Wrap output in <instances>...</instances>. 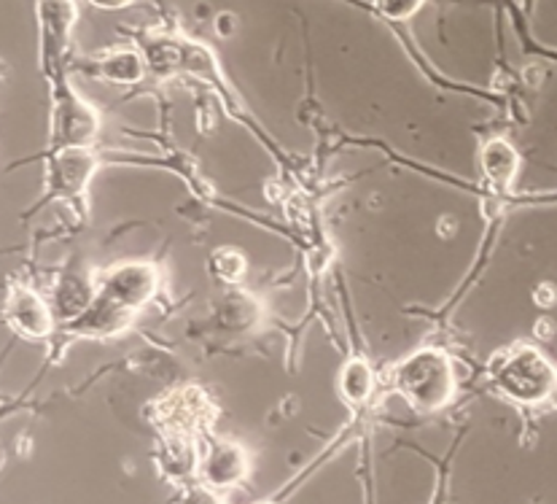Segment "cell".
<instances>
[{"label": "cell", "instance_id": "1", "mask_svg": "<svg viewBox=\"0 0 557 504\" xmlns=\"http://www.w3.org/2000/svg\"><path fill=\"white\" fill-rule=\"evenodd\" d=\"M159 288V275L151 265H122L106 273L95 286V297L73 321L62 324L65 335L108 337L116 335L135 310L144 308Z\"/></svg>", "mask_w": 557, "mask_h": 504}, {"label": "cell", "instance_id": "2", "mask_svg": "<svg viewBox=\"0 0 557 504\" xmlns=\"http://www.w3.org/2000/svg\"><path fill=\"white\" fill-rule=\"evenodd\" d=\"M493 389L525 407H539L557 394V370L533 345H511L487 365Z\"/></svg>", "mask_w": 557, "mask_h": 504}, {"label": "cell", "instance_id": "3", "mask_svg": "<svg viewBox=\"0 0 557 504\" xmlns=\"http://www.w3.org/2000/svg\"><path fill=\"white\" fill-rule=\"evenodd\" d=\"M391 383L412 410L436 413L456 394V370L445 351L420 348L394 367Z\"/></svg>", "mask_w": 557, "mask_h": 504}, {"label": "cell", "instance_id": "4", "mask_svg": "<svg viewBox=\"0 0 557 504\" xmlns=\"http://www.w3.org/2000/svg\"><path fill=\"white\" fill-rule=\"evenodd\" d=\"M98 130V111L65 78H60L54 84V109H51V151L92 149Z\"/></svg>", "mask_w": 557, "mask_h": 504}, {"label": "cell", "instance_id": "5", "mask_svg": "<svg viewBox=\"0 0 557 504\" xmlns=\"http://www.w3.org/2000/svg\"><path fill=\"white\" fill-rule=\"evenodd\" d=\"M98 155L92 149H57L47 160V195L41 206L49 200H67L73 206H87V189L92 175L98 173Z\"/></svg>", "mask_w": 557, "mask_h": 504}, {"label": "cell", "instance_id": "6", "mask_svg": "<svg viewBox=\"0 0 557 504\" xmlns=\"http://www.w3.org/2000/svg\"><path fill=\"white\" fill-rule=\"evenodd\" d=\"M3 321L16 337L49 340L57 332V316L51 303L36 288L14 283L3 299Z\"/></svg>", "mask_w": 557, "mask_h": 504}, {"label": "cell", "instance_id": "7", "mask_svg": "<svg viewBox=\"0 0 557 504\" xmlns=\"http://www.w3.org/2000/svg\"><path fill=\"white\" fill-rule=\"evenodd\" d=\"M248 453L235 443H208L200 451L197 475L208 489H232L248 475Z\"/></svg>", "mask_w": 557, "mask_h": 504}, {"label": "cell", "instance_id": "8", "mask_svg": "<svg viewBox=\"0 0 557 504\" xmlns=\"http://www.w3.org/2000/svg\"><path fill=\"white\" fill-rule=\"evenodd\" d=\"M208 396L197 389L173 394L162 402V427L168 429L170 438H189L197 429L208 427Z\"/></svg>", "mask_w": 557, "mask_h": 504}, {"label": "cell", "instance_id": "9", "mask_svg": "<svg viewBox=\"0 0 557 504\" xmlns=\"http://www.w3.org/2000/svg\"><path fill=\"white\" fill-rule=\"evenodd\" d=\"M480 170L482 179L493 186L496 192H507L515 181L517 170H520V155L515 146L504 138L487 140L480 149Z\"/></svg>", "mask_w": 557, "mask_h": 504}, {"label": "cell", "instance_id": "10", "mask_svg": "<svg viewBox=\"0 0 557 504\" xmlns=\"http://www.w3.org/2000/svg\"><path fill=\"white\" fill-rule=\"evenodd\" d=\"M73 22H76L73 0H41V30L47 54H60L65 49Z\"/></svg>", "mask_w": 557, "mask_h": 504}, {"label": "cell", "instance_id": "11", "mask_svg": "<svg viewBox=\"0 0 557 504\" xmlns=\"http://www.w3.org/2000/svg\"><path fill=\"white\" fill-rule=\"evenodd\" d=\"M95 71H98L106 82L135 84L144 78L146 62H144V57H140L138 52H133V49H116V52L102 57Z\"/></svg>", "mask_w": 557, "mask_h": 504}, {"label": "cell", "instance_id": "12", "mask_svg": "<svg viewBox=\"0 0 557 504\" xmlns=\"http://www.w3.org/2000/svg\"><path fill=\"white\" fill-rule=\"evenodd\" d=\"M162 469L175 480H186L200 469V448L189 438H168L162 453Z\"/></svg>", "mask_w": 557, "mask_h": 504}, {"label": "cell", "instance_id": "13", "mask_svg": "<svg viewBox=\"0 0 557 504\" xmlns=\"http://www.w3.org/2000/svg\"><path fill=\"white\" fill-rule=\"evenodd\" d=\"M374 370L363 359H350L339 372V392H343L348 405H363L374 394Z\"/></svg>", "mask_w": 557, "mask_h": 504}, {"label": "cell", "instance_id": "14", "mask_svg": "<svg viewBox=\"0 0 557 504\" xmlns=\"http://www.w3.org/2000/svg\"><path fill=\"white\" fill-rule=\"evenodd\" d=\"M213 270L219 279L235 283L243 279V273H246V259H243V254L235 251V248H221L213 257Z\"/></svg>", "mask_w": 557, "mask_h": 504}, {"label": "cell", "instance_id": "15", "mask_svg": "<svg viewBox=\"0 0 557 504\" xmlns=\"http://www.w3.org/2000/svg\"><path fill=\"white\" fill-rule=\"evenodd\" d=\"M425 5V0H374V9L394 22H407Z\"/></svg>", "mask_w": 557, "mask_h": 504}, {"label": "cell", "instance_id": "16", "mask_svg": "<svg viewBox=\"0 0 557 504\" xmlns=\"http://www.w3.org/2000/svg\"><path fill=\"white\" fill-rule=\"evenodd\" d=\"M181 504H221V500L208 485H189L184 496H181Z\"/></svg>", "mask_w": 557, "mask_h": 504}, {"label": "cell", "instance_id": "17", "mask_svg": "<svg viewBox=\"0 0 557 504\" xmlns=\"http://www.w3.org/2000/svg\"><path fill=\"white\" fill-rule=\"evenodd\" d=\"M89 3H92L95 9H102V11H119V9H127L133 0H89Z\"/></svg>", "mask_w": 557, "mask_h": 504}]
</instances>
